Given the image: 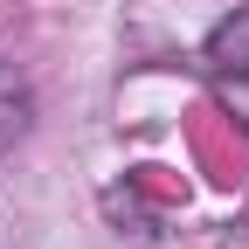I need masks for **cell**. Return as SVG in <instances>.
Instances as JSON below:
<instances>
[{"instance_id":"cell-2","label":"cell","mask_w":249,"mask_h":249,"mask_svg":"<svg viewBox=\"0 0 249 249\" xmlns=\"http://www.w3.org/2000/svg\"><path fill=\"white\" fill-rule=\"evenodd\" d=\"M28 124H35V83L21 76V62L0 55V160L28 139Z\"/></svg>"},{"instance_id":"cell-1","label":"cell","mask_w":249,"mask_h":249,"mask_svg":"<svg viewBox=\"0 0 249 249\" xmlns=\"http://www.w3.org/2000/svg\"><path fill=\"white\" fill-rule=\"evenodd\" d=\"M201 70L222 83V97L235 104L242 132H249V7H235L229 21L208 28V42H201Z\"/></svg>"}]
</instances>
